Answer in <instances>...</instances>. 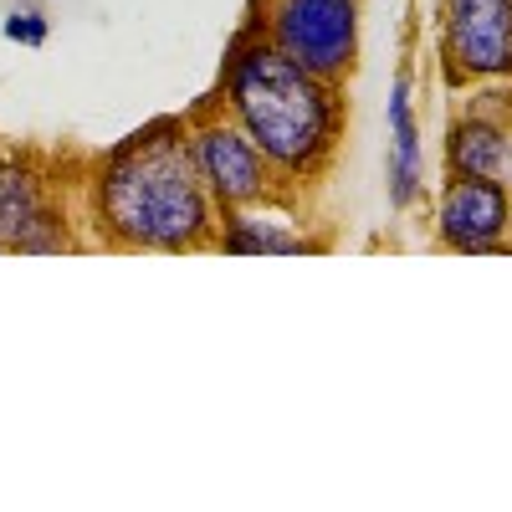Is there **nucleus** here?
Here are the masks:
<instances>
[{"label": "nucleus", "instance_id": "nucleus-2", "mask_svg": "<svg viewBox=\"0 0 512 512\" xmlns=\"http://www.w3.org/2000/svg\"><path fill=\"white\" fill-rule=\"evenodd\" d=\"M226 113L267 154L277 180L313 185L344 139V93L338 82L297 67L267 36H241L226 62Z\"/></svg>", "mask_w": 512, "mask_h": 512}, {"label": "nucleus", "instance_id": "nucleus-3", "mask_svg": "<svg viewBox=\"0 0 512 512\" xmlns=\"http://www.w3.org/2000/svg\"><path fill=\"white\" fill-rule=\"evenodd\" d=\"M267 41L328 82H344L359 62V0H267Z\"/></svg>", "mask_w": 512, "mask_h": 512}, {"label": "nucleus", "instance_id": "nucleus-4", "mask_svg": "<svg viewBox=\"0 0 512 512\" xmlns=\"http://www.w3.org/2000/svg\"><path fill=\"white\" fill-rule=\"evenodd\" d=\"M190 144H195V164L200 180L216 200V210H241V205H262L277 195V169L267 164V154L246 139V128L231 113H210L200 123H190Z\"/></svg>", "mask_w": 512, "mask_h": 512}, {"label": "nucleus", "instance_id": "nucleus-9", "mask_svg": "<svg viewBox=\"0 0 512 512\" xmlns=\"http://www.w3.org/2000/svg\"><path fill=\"white\" fill-rule=\"evenodd\" d=\"M210 246L231 251V256H308V251H318V241L297 231V221L277 216L272 200L221 210V226H216V241Z\"/></svg>", "mask_w": 512, "mask_h": 512}, {"label": "nucleus", "instance_id": "nucleus-6", "mask_svg": "<svg viewBox=\"0 0 512 512\" xmlns=\"http://www.w3.org/2000/svg\"><path fill=\"white\" fill-rule=\"evenodd\" d=\"M512 190L492 175H446L436 200V246L456 256L512 251Z\"/></svg>", "mask_w": 512, "mask_h": 512}, {"label": "nucleus", "instance_id": "nucleus-10", "mask_svg": "<svg viewBox=\"0 0 512 512\" xmlns=\"http://www.w3.org/2000/svg\"><path fill=\"white\" fill-rule=\"evenodd\" d=\"M425 195V149H420V118L410 98V67L390 88V205L410 210Z\"/></svg>", "mask_w": 512, "mask_h": 512}, {"label": "nucleus", "instance_id": "nucleus-1", "mask_svg": "<svg viewBox=\"0 0 512 512\" xmlns=\"http://www.w3.org/2000/svg\"><path fill=\"white\" fill-rule=\"evenodd\" d=\"M93 221L118 251H200L216 241L221 210L200 180L190 123L159 118L108 149L93 175Z\"/></svg>", "mask_w": 512, "mask_h": 512}, {"label": "nucleus", "instance_id": "nucleus-8", "mask_svg": "<svg viewBox=\"0 0 512 512\" xmlns=\"http://www.w3.org/2000/svg\"><path fill=\"white\" fill-rule=\"evenodd\" d=\"M446 175H512V118L472 108L446 128Z\"/></svg>", "mask_w": 512, "mask_h": 512}, {"label": "nucleus", "instance_id": "nucleus-5", "mask_svg": "<svg viewBox=\"0 0 512 512\" xmlns=\"http://www.w3.org/2000/svg\"><path fill=\"white\" fill-rule=\"evenodd\" d=\"M441 62L451 82H512V0H441Z\"/></svg>", "mask_w": 512, "mask_h": 512}, {"label": "nucleus", "instance_id": "nucleus-7", "mask_svg": "<svg viewBox=\"0 0 512 512\" xmlns=\"http://www.w3.org/2000/svg\"><path fill=\"white\" fill-rule=\"evenodd\" d=\"M67 246H72L67 210L47 195V180L36 175L31 159L6 154L0 159V251L52 256Z\"/></svg>", "mask_w": 512, "mask_h": 512}, {"label": "nucleus", "instance_id": "nucleus-11", "mask_svg": "<svg viewBox=\"0 0 512 512\" xmlns=\"http://www.w3.org/2000/svg\"><path fill=\"white\" fill-rule=\"evenodd\" d=\"M47 16H41L36 6H16L11 16H6V41H21V47H41L47 41Z\"/></svg>", "mask_w": 512, "mask_h": 512}]
</instances>
